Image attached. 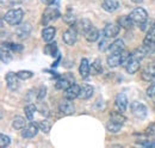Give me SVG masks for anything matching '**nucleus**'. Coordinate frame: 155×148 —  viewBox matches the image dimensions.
<instances>
[{
	"label": "nucleus",
	"mask_w": 155,
	"mask_h": 148,
	"mask_svg": "<svg viewBox=\"0 0 155 148\" xmlns=\"http://www.w3.org/2000/svg\"><path fill=\"white\" fill-rule=\"evenodd\" d=\"M38 110V108L35 105V104H28L25 108H24V112H25V116L29 121H32L34 119V115L35 112Z\"/></svg>",
	"instance_id": "obj_27"
},
{
	"label": "nucleus",
	"mask_w": 155,
	"mask_h": 148,
	"mask_svg": "<svg viewBox=\"0 0 155 148\" xmlns=\"http://www.w3.org/2000/svg\"><path fill=\"white\" fill-rule=\"evenodd\" d=\"M61 17V12L58 11V7L55 6H49L45 8V11L43 12V17H42V23L44 25H48L49 23L54 22Z\"/></svg>",
	"instance_id": "obj_3"
},
{
	"label": "nucleus",
	"mask_w": 155,
	"mask_h": 148,
	"mask_svg": "<svg viewBox=\"0 0 155 148\" xmlns=\"http://www.w3.org/2000/svg\"><path fill=\"white\" fill-rule=\"evenodd\" d=\"M128 97L125 96V93H118L115 98V108L119 112H125L128 108Z\"/></svg>",
	"instance_id": "obj_12"
},
{
	"label": "nucleus",
	"mask_w": 155,
	"mask_h": 148,
	"mask_svg": "<svg viewBox=\"0 0 155 148\" xmlns=\"http://www.w3.org/2000/svg\"><path fill=\"white\" fill-rule=\"evenodd\" d=\"M58 111H60L62 115H64V116L73 115V113L75 112V106H74V104L72 103L71 99L64 98V99H63L62 102H60V104H58Z\"/></svg>",
	"instance_id": "obj_9"
},
{
	"label": "nucleus",
	"mask_w": 155,
	"mask_h": 148,
	"mask_svg": "<svg viewBox=\"0 0 155 148\" xmlns=\"http://www.w3.org/2000/svg\"><path fill=\"white\" fill-rule=\"evenodd\" d=\"M147 96L150 97L152 99H155V81L152 82V84L149 85V87L147 89Z\"/></svg>",
	"instance_id": "obj_42"
},
{
	"label": "nucleus",
	"mask_w": 155,
	"mask_h": 148,
	"mask_svg": "<svg viewBox=\"0 0 155 148\" xmlns=\"http://www.w3.org/2000/svg\"><path fill=\"white\" fill-rule=\"evenodd\" d=\"M5 80H6V85L8 87V90L11 91H17L19 89L20 82H19V78L17 73H13V72H8L5 76Z\"/></svg>",
	"instance_id": "obj_8"
},
{
	"label": "nucleus",
	"mask_w": 155,
	"mask_h": 148,
	"mask_svg": "<svg viewBox=\"0 0 155 148\" xmlns=\"http://www.w3.org/2000/svg\"><path fill=\"white\" fill-rule=\"evenodd\" d=\"M110 118L114 119V121H116V122H118V123H120V124H124L125 121H127L125 116H123V112H119V111H117V110L114 111V112H111Z\"/></svg>",
	"instance_id": "obj_33"
},
{
	"label": "nucleus",
	"mask_w": 155,
	"mask_h": 148,
	"mask_svg": "<svg viewBox=\"0 0 155 148\" xmlns=\"http://www.w3.org/2000/svg\"><path fill=\"white\" fill-rule=\"evenodd\" d=\"M129 16L131 17V19L135 22V24H137V25H142L143 23H146L148 20V13L143 7L134 8Z\"/></svg>",
	"instance_id": "obj_5"
},
{
	"label": "nucleus",
	"mask_w": 155,
	"mask_h": 148,
	"mask_svg": "<svg viewBox=\"0 0 155 148\" xmlns=\"http://www.w3.org/2000/svg\"><path fill=\"white\" fill-rule=\"evenodd\" d=\"M23 17H24V11L21 8H13V10L7 11L4 15V20L11 26H16L21 23Z\"/></svg>",
	"instance_id": "obj_1"
},
{
	"label": "nucleus",
	"mask_w": 155,
	"mask_h": 148,
	"mask_svg": "<svg viewBox=\"0 0 155 148\" xmlns=\"http://www.w3.org/2000/svg\"><path fill=\"white\" fill-rule=\"evenodd\" d=\"M45 94H47V87L44 86V85H42L41 87H39L38 90V93H37V100L41 102L44 97H45Z\"/></svg>",
	"instance_id": "obj_41"
},
{
	"label": "nucleus",
	"mask_w": 155,
	"mask_h": 148,
	"mask_svg": "<svg viewBox=\"0 0 155 148\" xmlns=\"http://www.w3.org/2000/svg\"><path fill=\"white\" fill-rule=\"evenodd\" d=\"M101 7L104 11L112 13L119 8V1L118 0H104L101 4Z\"/></svg>",
	"instance_id": "obj_16"
},
{
	"label": "nucleus",
	"mask_w": 155,
	"mask_h": 148,
	"mask_svg": "<svg viewBox=\"0 0 155 148\" xmlns=\"http://www.w3.org/2000/svg\"><path fill=\"white\" fill-rule=\"evenodd\" d=\"M62 39H63V42H64L67 45H71V47L74 45L78 41V30L73 25H71V28H68V29L63 32Z\"/></svg>",
	"instance_id": "obj_6"
},
{
	"label": "nucleus",
	"mask_w": 155,
	"mask_h": 148,
	"mask_svg": "<svg viewBox=\"0 0 155 148\" xmlns=\"http://www.w3.org/2000/svg\"><path fill=\"white\" fill-rule=\"evenodd\" d=\"M146 133H147L148 135H150V136H154V137H155V122H154V123H150V124L147 127V129H146Z\"/></svg>",
	"instance_id": "obj_43"
},
{
	"label": "nucleus",
	"mask_w": 155,
	"mask_h": 148,
	"mask_svg": "<svg viewBox=\"0 0 155 148\" xmlns=\"http://www.w3.org/2000/svg\"><path fill=\"white\" fill-rule=\"evenodd\" d=\"M38 128L41 131H43L44 134H49V131L51 129V124L48 122V121H39L37 123Z\"/></svg>",
	"instance_id": "obj_34"
},
{
	"label": "nucleus",
	"mask_w": 155,
	"mask_h": 148,
	"mask_svg": "<svg viewBox=\"0 0 155 148\" xmlns=\"http://www.w3.org/2000/svg\"><path fill=\"white\" fill-rule=\"evenodd\" d=\"M79 93H80V86L77 84H73L67 90H64V98L74 100L75 98H79Z\"/></svg>",
	"instance_id": "obj_18"
},
{
	"label": "nucleus",
	"mask_w": 155,
	"mask_h": 148,
	"mask_svg": "<svg viewBox=\"0 0 155 148\" xmlns=\"http://www.w3.org/2000/svg\"><path fill=\"white\" fill-rule=\"evenodd\" d=\"M109 47H110V44H107V43H106V41H100V43H99V50L104 52L106 48L109 49Z\"/></svg>",
	"instance_id": "obj_45"
},
{
	"label": "nucleus",
	"mask_w": 155,
	"mask_h": 148,
	"mask_svg": "<svg viewBox=\"0 0 155 148\" xmlns=\"http://www.w3.org/2000/svg\"><path fill=\"white\" fill-rule=\"evenodd\" d=\"M130 110H131V113L133 116L135 117L136 119H144L147 117V113H148V109L144 104L140 103V102H133L130 104Z\"/></svg>",
	"instance_id": "obj_2"
},
{
	"label": "nucleus",
	"mask_w": 155,
	"mask_h": 148,
	"mask_svg": "<svg viewBox=\"0 0 155 148\" xmlns=\"http://www.w3.org/2000/svg\"><path fill=\"white\" fill-rule=\"evenodd\" d=\"M73 26L77 29L78 32L80 31V32L85 34V32H86L88 29H91V28L93 26V24H92V22H91L90 19L82 18V19H79V20H77V22L73 24Z\"/></svg>",
	"instance_id": "obj_13"
},
{
	"label": "nucleus",
	"mask_w": 155,
	"mask_h": 148,
	"mask_svg": "<svg viewBox=\"0 0 155 148\" xmlns=\"http://www.w3.org/2000/svg\"><path fill=\"white\" fill-rule=\"evenodd\" d=\"M118 24H119L120 28H123L125 30H129V29H131L134 26L135 22L131 19L130 16H122V17L118 18Z\"/></svg>",
	"instance_id": "obj_23"
},
{
	"label": "nucleus",
	"mask_w": 155,
	"mask_h": 148,
	"mask_svg": "<svg viewBox=\"0 0 155 148\" xmlns=\"http://www.w3.org/2000/svg\"><path fill=\"white\" fill-rule=\"evenodd\" d=\"M79 73L81 75L82 79H87L88 75L91 74V65L88 62L87 59H82L81 62H80V66H79Z\"/></svg>",
	"instance_id": "obj_15"
},
{
	"label": "nucleus",
	"mask_w": 155,
	"mask_h": 148,
	"mask_svg": "<svg viewBox=\"0 0 155 148\" xmlns=\"http://www.w3.org/2000/svg\"><path fill=\"white\" fill-rule=\"evenodd\" d=\"M130 59H131V53H129L128 50L124 49V50L120 53V66H124V67H125Z\"/></svg>",
	"instance_id": "obj_35"
},
{
	"label": "nucleus",
	"mask_w": 155,
	"mask_h": 148,
	"mask_svg": "<svg viewBox=\"0 0 155 148\" xmlns=\"http://www.w3.org/2000/svg\"><path fill=\"white\" fill-rule=\"evenodd\" d=\"M122 127H123V124L118 123V122L111 119V118H110V121L106 123V130H107L109 133H112V134H116L118 131H120Z\"/></svg>",
	"instance_id": "obj_26"
},
{
	"label": "nucleus",
	"mask_w": 155,
	"mask_h": 148,
	"mask_svg": "<svg viewBox=\"0 0 155 148\" xmlns=\"http://www.w3.org/2000/svg\"><path fill=\"white\" fill-rule=\"evenodd\" d=\"M73 84H75V78L73 76V74L66 73L64 75L58 76V79L55 82V87L58 90H67Z\"/></svg>",
	"instance_id": "obj_4"
},
{
	"label": "nucleus",
	"mask_w": 155,
	"mask_h": 148,
	"mask_svg": "<svg viewBox=\"0 0 155 148\" xmlns=\"http://www.w3.org/2000/svg\"><path fill=\"white\" fill-rule=\"evenodd\" d=\"M106 63L111 68H116L120 66V53L119 54H110L106 57Z\"/></svg>",
	"instance_id": "obj_24"
},
{
	"label": "nucleus",
	"mask_w": 155,
	"mask_h": 148,
	"mask_svg": "<svg viewBox=\"0 0 155 148\" xmlns=\"http://www.w3.org/2000/svg\"><path fill=\"white\" fill-rule=\"evenodd\" d=\"M63 20L67 23V24H69V25H73L77 20H75V17H74V15H73V12L71 11V10H68V12L63 16Z\"/></svg>",
	"instance_id": "obj_36"
},
{
	"label": "nucleus",
	"mask_w": 155,
	"mask_h": 148,
	"mask_svg": "<svg viewBox=\"0 0 155 148\" xmlns=\"http://www.w3.org/2000/svg\"><path fill=\"white\" fill-rule=\"evenodd\" d=\"M55 35H56V29L54 26H47L42 30V38L47 43H50L55 38Z\"/></svg>",
	"instance_id": "obj_17"
},
{
	"label": "nucleus",
	"mask_w": 155,
	"mask_h": 148,
	"mask_svg": "<svg viewBox=\"0 0 155 148\" xmlns=\"http://www.w3.org/2000/svg\"><path fill=\"white\" fill-rule=\"evenodd\" d=\"M11 145V139H10V136H7V135H5V134H1L0 135V146L2 148H6L8 147Z\"/></svg>",
	"instance_id": "obj_38"
},
{
	"label": "nucleus",
	"mask_w": 155,
	"mask_h": 148,
	"mask_svg": "<svg viewBox=\"0 0 155 148\" xmlns=\"http://www.w3.org/2000/svg\"><path fill=\"white\" fill-rule=\"evenodd\" d=\"M93 87L88 84H84L82 86H80V93H79V98L80 99H90L93 96Z\"/></svg>",
	"instance_id": "obj_21"
},
{
	"label": "nucleus",
	"mask_w": 155,
	"mask_h": 148,
	"mask_svg": "<svg viewBox=\"0 0 155 148\" xmlns=\"http://www.w3.org/2000/svg\"><path fill=\"white\" fill-rule=\"evenodd\" d=\"M124 49H125V44H124L123 39H115V41L110 44V47H109L110 54H119V53H122Z\"/></svg>",
	"instance_id": "obj_19"
},
{
	"label": "nucleus",
	"mask_w": 155,
	"mask_h": 148,
	"mask_svg": "<svg viewBox=\"0 0 155 148\" xmlns=\"http://www.w3.org/2000/svg\"><path fill=\"white\" fill-rule=\"evenodd\" d=\"M120 26L119 24H115V23H107L103 30V35L105 36V38H115L117 35L119 34Z\"/></svg>",
	"instance_id": "obj_10"
},
{
	"label": "nucleus",
	"mask_w": 155,
	"mask_h": 148,
	"mask_svg": "<svg viewBox=\"0 0 155 148\" xmlns=\"http://www.w3.org/2000/svg\"><path fill=\"white\" fill-rule=\"evenodd\" d=\"M41 1L47 6H55V7H58L60 2V0H41Z\"/></svg>",
	"instance_id": "obj_44"
},
{
	"label": "nucleus",
	"mask_w": 155,
	"mask_h": 148,
	"mask_svg": "<svg viewBox=\"0 0 155 148\" xmlns=\"http://www.w3.org/2000/svg\"><path fill=\"white\" fill-rule=\"evenodd\" d=\"M39 131V128L37 124H35V123H29V124H26L23 129L20 130V135H21V137L23 139H32V137H35L37 134H38Z\"/></svg>",
	"instance_id": "obj_7"
},
{
	"label": "nucleus",
	"mask_w": 155,
	"mask_h": 148,
	"mask_svg": "<svg viewBox=\"0 0 155 148\" xmlns=\"http://www.w3.org/2000/svg\"><path fill=\"white\" fill-rule=\"evenodd\" d=\"M141 78H142V80H144V81H153L155 79V66L154 65H148V66H146L143 69H142V72H141Z\"/></svg>",
	"instance_id": "obj_14"
},
{
	"label": "nucleus",
	"mask_w": 155,
	"mask_h": 148,
	"mask_svg": "<svg viewBox=\"0 0 155 148\" xmlns=\"http://www.w3.org/2000/svg\"><path fill=\"white\" fill-rule=\"evenodd\" d=\"M38 111L41 115H43L44 117H49L50 116V112H49V109H48V106L45 105V104H41L38 108Z\"/></svg>",
	"instance_id": "obj_40"
},
{
	"label": "nucleus",
	"mask_w": 155,
	"mask_h": 148,
	"mask_svg": "<svg viewBox=\"0 0 155 148\" xmlns=\"http://www.w3.org/2000/svg\"><path fill=\"white\" fill-rule=\"evenodd\" d=\"M137 145H140L141 147L144 148H155V140H150L148 137H143V139H138L136 141Z\"/></svg>",
	"instance_id": "obj_31"
},
{
	"label": "nucleus",
	"mask_w": 155,
	"mask_h": 148,
	"mask_svg": "<svg viewBox=\"0 0 155 148\" xmlns=\"http://www.w3.org/2000/svg\"><path fill=\"white\" fill-rule=\"evenodd\" d=\"M21 0H1V5L5 7H11V6H15L16 4H20Z\"/></svg>",
	"instance_id": "obj_39"
},
{
	"label": "nucleus",
	"mask_w": 155,
	"mask_h": 148,
	"mask_svg": "<svg viewBox=\"0 0 155 148\" xmlns=\"http://www.w3.org/2000/svg\"><path fill=\"white\" fill-rule=\"evenodd\" d=\"M17 75H18L20 80H28V79L34 76V72H31V71H19V72H17Z\"/></svg>",
	"instance_id": "obj_37"
},
{
	"label": "nucleus",
	"mask_w": 155,
	"mask_h": 148,
	"mask_svg": "<svg viewBox=\"0 0 155 148\" xmlns=\"http://www.w3.org/2000/svg\"><path fill=\"white\" fill-rule=\"evenodd\" d=\"M44 53L48 54V55L53 56V57H56L58 55V45H56V43L54 42V43L47 44L45 48H44Z\"/></svg>",
	"instance_id": "obj_28"
},
{
	"label": "nucleus",
	"mask_w": 155,
	"mask_h": 148,
	"mask_svg": "<svg viewBox=\"0 0 155 148\" xmlns=\"http://www.w3.org/2000/svg\"><path fill=\"white\" fill-rule=\"evenodd\" d=\"M1 48L8 49L13 53H21L23 52V45L17 44V43H11V42H2L1 43Z\"/></svg>",
	"instance_id": "obj_25"
},
{
	"label": "nucleus",
	"mask_w": 155,
	"mask_h": 148,
	"mask_svg": "<svg viewBox=\"0 0 155 148\" xmlns=\"http://www.w3.org/2000/svg\"><path fill=\"white\" fill-rule=\"evenodd\" d=\"M101 72H103L101 62H100V60H99V59H96V60L92 62V65H91V74H93V75H98V74H100Z\"/></svg>",
	"instance_id": "obj_32"
},
{
	"label": "nucleus",
	"mask_w": 155,
	"mask_h": 148,
	"mask_svg": "<svg viewBox=\"0 0 155 148\" xmlns=\"http://www.w3.org/2000/svg\"><path fill=\"white\" fill-rule=\"evenodd\" d=\"M140 66H141V61L131 56V59L129 60V62H128L127 66H125V71L129 74L133 75V74L137 73V71L140 69Z\"/></svg>",
	"instance_id": "obj_20"
},
{
	"label": "nucleus",
	"mask_w": 155,
	"mask_h": 148,
	"mask_svg": "<svg viewBox=\"0 0 155 148\" xmlns=\"http://www.w3.org/2000/svg\"><path fill=\"white\" fill-rule=\"evenodd\" d=\"M84 36H85V38H86L87 42L93 43V42H96L98 38H99L100 34H99V30H98L96 26H92L91 29H88V30L84 34Z\"/></svg>",
	"instance_id": "obj_22"
},
{
	"label": "nucleus",
	"mask_w": 155,
	"mask_h": 148,
	"mask_svg": "<svg viewBox=\"0 0 155 148\" xmlns=\"http://www.w3.org/2000/svg\"><path fill=\"white\" fill-rule=\"evenodd\" d=\"M25 126H26V121L21 116H16L12 121V127L16 130H21Z\"/></svg>",
	"instance_id": "obj_29"
},
{
	"label": "nucleus",
	"mask_w": 155,
	"mask_h": 148,
	"mask_svg": "<svg viewBox=\"0 0 155 148\" xmlns=\"http://www.w3.org/2000/svg\"><path fill=\"white\" fill-rule=\"evenodd\" d=\"M31 25L30 23H23V24H19L17 25L16 28V35L19 39H26L28 37L30 36L31 34Z\"/></svg>",
	"instance_id": "obj_11"
},
{
	"label": "nucleus",
	"mask_w": 155,
	"mask_h": 148,
	"mask_svg": "<svg viewBox=\"0 0 155 148\" xmlns=\"http://www.w3.org/2000/svg\"><path fill=\"white\" fill-rule=\"evenodd\" d=\"M12 53H13V52H11V50H8V49L1 48L0 57H1V61H2V63L7 65V63H10V62L12 61V59H13V56H12Z\"/></svg>",
	"instance_id": "obj_30"
},
{
	"label": "nucleus",
	"mask_w": 155,
	"mask_h": 148,
	"mask_svg": "<svg viewBox=\"0 0 155 148\" xmlns=\"http://www.w3.org/2000/svg\"><path fill=\"white\" fill-rule=\"evenodd\" d=\"M133 2H135V4H140V2H142L143 0H131Z\"/></svg>",
	"instance_id": "obj_46"
}]
</instances>
